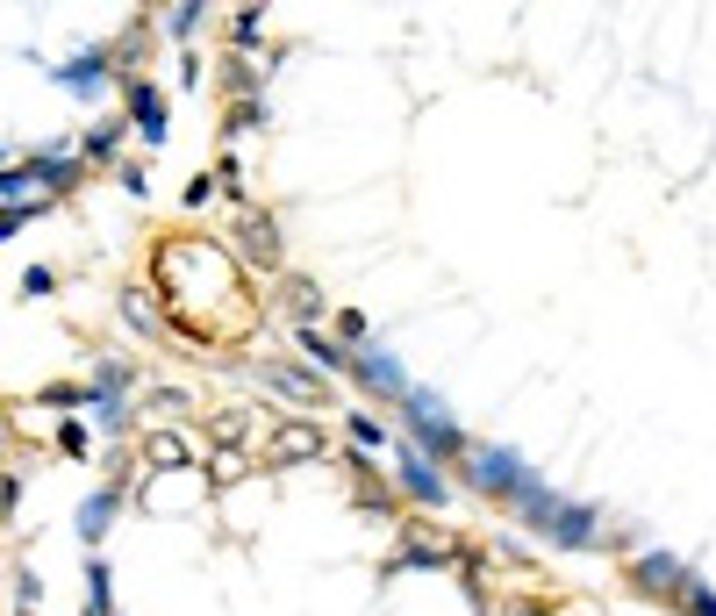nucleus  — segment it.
Masks as SVG:
<instances>
[{
    "label": "nucleus",
    "instance_id": "f03ea898",
    "mask_svg": "<svg viewBox=\"0 0 716 616\" xmlns=\"http://www.w3.org/2000/svg\"><path fill=\"white\" fill-rule=\"evenodd\" d=\"M0 201H8V208H43L51 187H43L36 172H0Z\"/></svg>",
    "mask_w": 716,
    "mask_h": 616
},
{
    "label": "nucleus",
    "instance_id": "f257e3e1",
    "mask_svg": "<svg viewBox=\"0 0 716 616\" xmlns=\"http://www.w3.org/2000/svg\"><path fill=\"white\" fill-rule=\"evenodd\" d=\"M401 402H409V423H416V430L430 437V445H437V452H466V445H459V430H452V423H444V409H430V402H423V394H416V387H409V394H401Z\"/></svg>",
    "mask_w": 716,
    "mask_h": 616
},
{
    "label": "nucleus",
    "instance_id": "0eeeda50",
    "mask_svg": "<svg viewBox=\"0 0 716 616\" xmlns=\"http://www.w3.org/2000/svg\"><path fill=\"white\" fill-rule=\"evenodd\" d=\"M681 595H688V602H695V616H716V595H702V588H695V581H688V588H681Z\"/></svg>",
    "mask_w": 716,
    "mask_h": 616
},
{
    "label": "nucleus",
    "instance_id": "7ed1b4c3",
    "mask_svg": "<svg viewBox=\"0 0 716 616\" xmlns=\"http://www.w3.org/2000/svg\"><path fill=\"white\" fill-rule=\"evenodd\" d=\"M129 115H137V129H144L151 144L165 137V108H158V94H151V86H137V94H129Z\"/></svg>",
    "mask_w": 716,
    "mask_h": 616
},
{
    "label": "nucleus",
    "instance_id": "20e7f679",
    "mask_svg": "<svg viewBox=\"0 0 716 616\" xmlns=\"http://www.w3.org/2000/svg\"><path fill=\"white\" fill-rule=\"evenodd\" d=\"M401 480H409V488L423 495V502H444V488H437V473L416 459V452H401Z\"/></svg>",
    "mask_w": 716,
    "mask_h": 616
},
{
    "label": "nucleus",
    "instance_id": "39448f33",
    "mask_svg": "<svg viewBox=\"0 0 716 616\" xmlns=\"http://www.w3.org/2000/svg\"><path fill=\"white\" fill-rule=\"evenodd\" d=\"M265 380H273V387L287 394V402H323V387H316V380H301V373H287V366H273Z\"/></svg>",
    "mask_w": 716,
    "mask_h": 616
},
{
    "label": "nucleus",
    "instance_id": "423d86ee",
    "mask_svg": "<svg viewBox=\"0 0 716 616\" xmlns=\"http://www.w3.org/2000/svg\"><path fill=\"white\" fill-rule=\"evenodd\" d=\"M280 452L301 459V452H316V437H308V430H287V437H280Z\"/></svg>",
    "mask_w": 716,
    "mask_h": 616
}]
</instances>
